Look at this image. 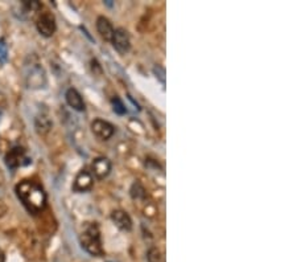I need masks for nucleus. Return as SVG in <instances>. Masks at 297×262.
<instances>
[{
	"mask_svg": "<svg viewBox=\"0 0 297 262\" xmlns=\"http://www.w3.org/2000/svg\"><path fill=\"white\" fill-rule=\"evenodd\" d=\"M65 98H66V102L71 109L77 110V111H84L85 110V102L84 98L81 96L78 90H76L74 88L67 89L66 94H65Z\"/></svg>",
	"mask_w": 297,
	"mask_h": 262,
	"instance_id": "nucleus-12",
	"label": "nucleus"
},
{
	"mask_svg": "<svg viewBox=\"0 0 297 262\" xmlns=\"http://www.w3.org/2000/svg\"><path fill=\"white\" fill-rule=\"evenodd\" d=\"M4 160H6V164L10 170H16L19 167L28 166L32 163V159L27 155V151L20 146L11 149L4 158Z\"/></svg>",
	"mask_w": 297,
	"mask_h": 262,
	"instance_id": "nucleus-3",
	"label": "nucleus"
},
{
	"mask_svg": "<svg viewBox=\"0 0 297 262\" xmlns=\"http://www.w3.org/2000/svg\"><path fill=\"white\" fill-rule=\"evenodd\" d=\"M109 262H112V261H109Z\"/></svg>",
	"mask_w": 297,
	"mask_h": 262,
	"instance_id": "nucleus-21",
	"label": "nucleus"
},
{
	"mask_svg": "<svg viewBox=\"0 0 297 262\" xmlns=\"http://www.w3.org/2000/svg\"><path fill=\"white\" fill-rule=\"evenodd\" d=\"M0 262H6V257H4V253L2 249H0Z\"/></svg>",
	"mask_w": 297,
	"mask_h": 262,
	"instance_id": "nucleus-20",
	"label": "nucleus"
},
{
	"mask_svg": "<svg viewBox=\"0 0 297 262\" xmlns=\"http://www.w3.org/2000/svg\"><path fill=\"white\" fill-rule=\"evenodd\" d=\"M111 162L107 158L99 156V158L94 159V162L91 164V170H93V174L91 175H94L98 180H103L111 172Z\"/></svg>",
	"mask_w": 297,
	"mask_h": 262,
	"instance_id": "nucleus-9",
	"label": "nucleus"
},
{
	"mask_svg": "<svg viewBox=\"0 0 297 262\" xmlns=\"http://www.w3.org/2000/svg\"><path fill=\"white\" fill-rule=\"evenodd\" d=\"M131 196L135 200H139V199H144L145 198V189L141 184H140L139 181H135L131 187Z\"/></svg>",
	"mask_w": 297,
	"mask_h": 262,
	"instance_id": "nucleus-15",
	"label": "nucleus"
},
{
	"mask_svg": "<svg viewBox=\"0 0 297 262\" xmlns=\"http://www.w3.org/2000/svg\"><path fill=\"white\" fill-rule=\"evenodd\" d=\"M25 81H27L28 88H44V85L46 84L45 72L39 65H32V67L28 68V71L25 72Z\"/></svg>",
	"mask_w": 297,
	"mask_h": 262,
	"instance_id": "nucleus-5",
	"label": "nucleus"
},
{
	"mask_svg": "<svg viewBox=\"0 0 297 262\" xmlns=\"http://www.w3.org/2000/svg\"><path fill=\"white\" fill-rule=\"evenodd\" d=\"M111 43L118 53H128L129 49H131V39H129L128 31L124 28H116L114 31V35H112Z\"/></svg>",
	"mask_w": 297,
	"mask_h": 262,
	"instance_id": "nucleus-6",
	"label": "nucleus"
},
{
	"mask_svg": "<svg viewBox=\"0 0 297 262\" xmlns=\"http://www.w3.org/2000/svg\"><path fill=\"white\" fill-rule=\"evenodd\" d=\"M93 185H94V179H93L91 172H89L88 170H81L77 176H76V180H74L71 189L74 192L82 193V192L90 191Z\"/></svg>",
	"mask_w": 297,
	"mask_h": 262,
	"instance_id": "nucleus-8",
	"label": "nucleus"
},
{
	"mask_svg": "<svg viewBox=\"0 0 297 262\" xmlns=\"http://www.w3.org/2000/svg\"><path fill=\"white\" fill-rule=\"evenodd\" d=\"M154 73L159 81H160L163 85H165V69L164 68L160 67V65H156V67L154 68Z\"/></svg>",
	"mask_w": 297,
	"mask_h": 262,
	"instance_id": "nucleus-18",
	"label": "nucleus"
},
{
	"mask_svg": "<svg viewBox=\"0 0 297 262\" xmlns=\"http://www.w3.org/2000/svg\"><path fill=\"white\" fill-rule=\"evenodd\" d=\"M111 220L112 223L115 224L116 227L120 230L129 232V230L132 229V219L129 217L128 213L122 211V209H115V211H112Z\"/></svg>",
	"mask_w": 297,
	"mask_h": 262,
	"instance_id": "nucleus-10",
	"label": "nucleus"
},
{
	"mask_svg": "<svg viewBox=\"0 0 297 262\" xmlns=\"http://www.w3.org/2000/svg\"><path fill=\"white\" fill-rule=\"evenodd\" d=\"M8 58V45L6 40L0 39V62L4 64Z\"/></svg>",
	"mask_w": 297,
	"mask_h": 262,
	"instance_id": "nucleus-17",
	"label": "nucleus"
},
{
	"mask_svg": "<svg viewBox=\"0 0 297 262\" xmlns=\"http://www.w3.org/2000/svg\"><path fill=\"white\" fill-rule=\"evenodd\" d=\"M91 131L95 137H98L102 141H109L112 135L115 134V127L107 120H103L101 118L93 120L91 123Z\"/></svg>",
	"mask_w": 297,
	"mask_h": 262,
	"instance_id": "nucleus-7",
	"label": "nucleus"
},
{
	"mask_svg": "<svg viewBox=\"0 0 297 262\" xmlns=\"http://www.w3.org/2000/svg\"><path fill=\"white\" fill-rule=\"evenodd\" d=\"M36 28L44 37H52L57 29L56 18L49 11H44L36 19Z\"/></svg>",
	"mask_w": 297,
	"mask_h": 262,
	"instance_id": "nucleus-4",
	"label": "nucleus"
},
{
	"mask_svg": "<svg viewBox=\"0 0 297 262\" xmlns=\"http://www.w3.org/2000/svg\"><path fill=\"white\" fill-rule=\"evenodd\" d=\"M18 199L31 215H39L46 207V193L44 188L33 180L20 181L16 188Z\"/></svg>",
	"mask_w": 297,
	"mask_h": 262,
	"instance_id": "nucleus-1",
	"label": "nucleus"
},
{
	"mask_svg": "<svg viewBox=\"0 0 297 262\" xmlns=\"http://www.w3.org/2000/svg\"><path fill=\"white\" fill-rule=\"evenodd\" d=\"M111 103H112V109H114V111H115L116 114H119V115H123V114L127 111L124 103L122 102V99L119 98V97H114V98L111 99Z\"/></svg>",
	"mask_w": 297,
	"mask_h": 262,
	"instance_id": "nucleus-16",
	"label": "nucleus"
},
{
	"mask_svg": "<svg viewBox=\"0 0 297 262\" xmlns=\"http://www.w3.org/2000/svg\"><path fill=\"white\" fill-rule=\"evenodd\" d=\"M81 246L88 251L93 257H102L105 254L103 246H102L101 230L97 223H86L84 230L80 234Z\"/></svg>",
	"mask_w": 297,
	"mask_h": 262,
	"instance_id": "nucleus-2",
	"label": "nucleus"
},
{
	"mask_svg": "<svg viewBox=\"0 0 297 262\" xmlns=\"http://www.w3.org/2000/svg\"><path fill=\"white\" fill-rule=\"evenodd\" d=\"M97 29H98L99 35L102 39H105L106 41H111L112 35H114V27H112L111 22L105 16H99L97 19Z\"/></svg>",
	"mask_w": 297,
	"mask_h": 262,
	"instance_id": "nucleus-11",
	"label": "nucleus"
},
{
	"mask_svg": "<svg viewBox=\"0 0 297 262\" xmlns=\"http://www.w3.org/2000/svg\"><path fill=\"white\" fill-rule=\"evenodd\" d=\"M6 211H7V207L4 206V203L0 200V216H2V215H4V213H6Z\"/></svg>",
	"mask_w": 297,
	"mask_h": 262,
	"instance_id": "nucleus-19",
	"label": "nucleus"
},
{
	"mask_svg": "<svg viewBox=\"0 0 297 262\" xmlns=\"http://www.w3.org/2000/svg\"><path fill=\"white\" fill-rule=\"evenodd\" d=\"M148 262H165V257L163 251L159 248H151L147 253Z\"/></svg>",
	"mask_w": 297,
	"mask_h": 262,
	"instance_id": "nucleus-14",
	"label": "nucleus"
},
{
	"mask_svg": "<svg viewBox=\"0 0 297 262\" xmlns=\"http://www.w3.org/2000/svg\"><path fill=\"white\" fill-rule=\"evenodd\" d=\"M52 127V122H50L49 117L48 115H39V117L36 118V128L39 131L40 134H45L49 131V128Z\"/></svg>",
	"mask_w": 297,
	"mask_h": 262,
	"instance_id": "nucleus-13",
	"label": "nucleus"
}]
</instances>
